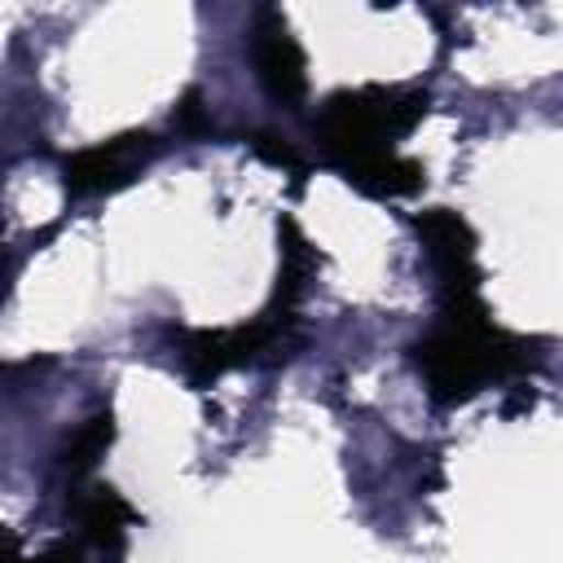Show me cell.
Masks as SVG:
<instances>
[{
	"label": "cell",
	"mask_w": 563,
	"mask_h": 563,
	"mask_svg": "<svg viewBox=\"0 0 563 563\" xmlns=\"http://www.w3.org/2000/svg\"><path fill=\"white\" fill-rule=\"evenodd\" d=\"M141 141H150V136H123V141L84 150L66 167V185H75V189H110V185L128 180V172H136V163H141Z\"/></svg>",
	"instance_id": "cell-3"
},
{
	"label": "cell",
	"mask_w": 563,
	"mask_h": 563,
	"mask_svg": "<svg viewBox=\"0 0 563 563\" xmlns=\"http://www.w3.org/2000/svg\"><path fill=\"white\" fill-rule=\"evenodd\" d=\"M413 361H418L431 396L444 405L466 400L493 374H510V369L528 365L523 347L515 339H506L501 330H493L471 295H457V312H444V321L413 347Z\"/></svg>",
	"instance_id": "cell-1"
},
{
	"label": "cell",
	"mask_w": 563,
	"mask_h": 563,
	"mask_svg": "<svg viewBox=\"0 0 563 563\" xmlns=\"http://www.w3.org/2000/svg\"><path fill=\"white\" fill-rule=\"evenodd\" d=\"M264 22L268 26H260V35H255V66H260L264 88L290 106L303 97V57H299L286 22H277V18H264Z\"/></svg>",
	"instance_id": "cell-2"
}]
</instances>
